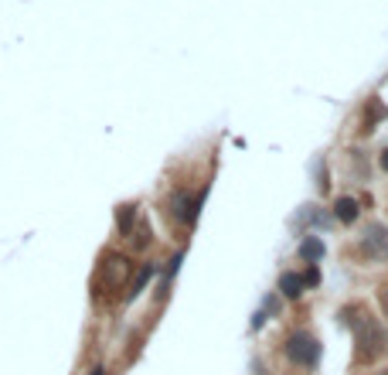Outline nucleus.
<instances>
[{
  "mask_svg": "<svg viewBox=\"0 0 388 375\" xmlns=\"http://www.w3.org/2000/svg\"><path fill=\"white\" fill-rule=\"evenodd\" d=\"M286 355H289L296 365H317V358H320V345H317V338H313V334L296 331V334L286 341Z\"/></svg>",
  "mask_w": 388,
  "mask_h": 375,
  "instance_id": "f257e3e1",
  "label": "nucleus"
},
{
  "mask_svg": "<svg viewBox=\"0 0 388 375\" xmlns=\"http://www.w3.org/2000/svg\"><path fill=\"white\" fill-rule=\"evenodd\" d=\"M334 215L340 222H354V218H358V201H354V198H337Z\"/></svg>",
  "mask_w": 388,
  "mask_h": 375,
  "instance_id": "f03ea898",
  "label": "nucleus"
},
{
  "mask_svg": "<svg viewBox=\"0 0 388 375\" xmlns=\"http://www.w3.org/2000/svg\"><path fill=\"white\" fill-rule=\"evenodd\" d=\"M364 249H368V253H378V256L388 249V236L382 225H371V236H368V246H364Z\"/></svg>",
  "mask_w": 388,
  "mask_h": 375,
  "instance_id": "7ed1b4c3",
  "label": "nucleus"
},
{
  "mask_svg": "<svg viewBox=\"0 0 388 375\" xmlns=\"http://www.w3.org/2000/svg\"><path fill=\"white\" fill-rule=\"evenodd\" d=\"M280 290L286 297H300L303 294V276H296V273H283L280 276Z\"/></svg>",
  "mask_w": 388,
  "mask_h": 375,
  "instance_id": "20e7f679",
  "label": "nucleus"
},
{
  "mask_svg": "<svg viewBox=\"0 0 388 375\" xmlns=\"http://www.w3.org/2000/svg\"><path fill=\"white\" fill-rule=\"evenodd\" d=\"M300 256H303V260H320V256H324V242L320 239H303V246H300Z\"/></svg>",
  "mask_w": 388,
  "mask_h": 375,
  "instance_id": "39448f33",
  "label": "nucleus"
},
{
  "mask_svg": "<svg viewBox=\"0 0 388 375\" xmlns=\"http://www.w3.org/2000/svg\"><path fill=\"white\" fill-rule=\"evenodd\" d=\"M382 167H385V171H388V150H385V154H382Z\"/></svg>",
  "mask_w": 388,
  "mask_h": 375,
  "instance_id": "423d86ee",
  "label": "nucleus"
},
{
  "mask_svg": "<svg viewBox=\"0 0 388 375\" xmlns=\"http://www.w3.org/2000/svg\"><path fill=\"white\" fill-rule=\"evenodd\" d=\"M385 311H388V294H385Z\"/></svg>",
  "mask_w": 388,
  "mask_h": 375,
  "instance_id": "0eeeda50",
  "label": "nucleus"
},
{
  "mask_svg": "<svg viewBox=\"0 0 388 375\" xmlns=\"http://www.w3.org/2000/svg\"><path fill=\"white\" fill-rule=\"evenodd\" d=\"M96 375H103V372H96Z\"/></svg>",
  "mask_w": 388,
  "mask_h": 375,
  "instance_id": "6e6552de",
  "label": "nucleus"
},
{
  "mask_svg": "<svg viewBox=\"0 0 388 375\" xmlns=\"http://www.w3.org/2000/svg\"><path fill=\"white\" fill-rule=\"evenodd\" d=\"M385 375H388V372H385Z\"/></svg>",
  "mask_w": 388,
  "mask_h": 375,
  "instance_id": "1a4fd4ad",
  "label": "nucleus"
}]
</instances>
